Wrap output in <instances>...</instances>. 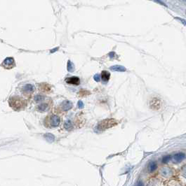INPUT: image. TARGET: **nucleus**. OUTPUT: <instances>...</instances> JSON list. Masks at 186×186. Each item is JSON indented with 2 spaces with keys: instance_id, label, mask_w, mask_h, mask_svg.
I'll return each mask as SVG.
<instances>
[{
  "instance_id": "f257e3e1",
  "label": "nucleus",
  "mask_w": 186,
  "mask_h": 186,
  "mask_svg": "<svg viewBox=\"0 0 186 186\" xmlns=\"http://www.w3.org/2000/svg\"><path fill=\"white\" fill-rule=\"evenodd\" d=\"M9 106L14 110H16V111L24 109L28 105L27 100L18 96H13L12 97H11L9 100Z\"/></svg>"
},
{
  "instance_id": "f03ea898",
  "label": "nucleus",
  "mask_w": 186,
  "mask_h": 186,
  "mask_svg": "<svg viewBox=\"0 0 186 186\" xmlns=\"http://www.w3.org/2000/svg\"><path fill=\"white\" fill-rule=\"evenodd\" d=\"M117 121H116V120L115 119H105L98 124L97 129L99 131H103L105 129H107L113 127V126L117 125Z\"/></svg>"
},
{
  "instance_id": "7ed1b4c3",
  "label": "nucleus",
  "mask_w": 186,
  "mask_h": 186,
  "mask_svg": "<svg viewBox=\"0 0 186 186\" xmlns=\"http://www.w3.org/2000/svg\"><path fill=\"white\" fill-rule=\"evenodd\" d=\"M60 124V118L55 115L48 116L45 120V125L48 127H56Z\"/></svg>"
},
{
  "instance_id": "20e7f679",
  "label": "nucleus",
  "mask_w": 186,
  "mask_h": 186,
  "mask_svg": "<svg viewBox=\"0 0 186 186\" xmlns=\"http://www.w3.org/2000/svg\"><path fill=\"white\" fill-rule=\"evenodd\" d=\"M1 67L6 69H11L15 66V62L13 57H7L1 63Z\"/></svg>"
},
{
  "instance_id": "39448f33",
  "label": "nucleus",
  "mask_w": 186,
  "mask_h": 186,
  "mask_svg": "<svg viewBox=\"0 0 186 186\" xmlns=\"http://www.w3.org/2000/svg\"><path fill=\"white\" fill-rule=\"evenodd\" d=\"M45 100H44L43 102L39 103V105L37 106V108L40 111H47L50 108V107H51V99H48L47 101H46L45 103H44V102L45 101Z\"/></svg>"
},
{
  "instance_id": "423d86ee",
  "label": "nucleus",
  "mask_w": 186,
  "mask_h": 186,
  "mask_svg": "<svg viewBox=\"0 0 186 186\" xmlns=\"http://www.w3.org/2000/svg\"><path fill=\"white\" fill-rule=\"evenodd\" d=\"M35 90V88L33 85L27 84L25 85L22 88V92L25 96H30Z\"/></svg>"
},
{
  "instance_id": "0eeeda50",
  "label": "nucleus",
  "mask_w": 186,
  "mask_h": 186,
  "mask_svg": "<svg viewBox=\"0 0 186 186\" xmlns=\"http://www.w3.org/2000/svg\"><path fill=\"white\" fill-rule=\"evenodd\" d=\"M185 154L183 153H178L176 155H174L173 158V161L174 163H179L185 159Z\"/></svg>"
},
{
  "instance_id": "6e6552de",
  "label": "nucleus",
  "mask_w": 186,
  "mask_h": 186,
  "mask_svg": "<svg viewBox=\"0 0 186 186\" xmlns=\"http://www.w3.org/2000/svg\"><path fill=\"white\" fill-rule=\"evenodd\" d=\"M65 82L68 84L71 85H75V86H78L80 83V79H79L78 77L76 76H72V77H70V78H67L65 79Z\"/></svg>"
},
{
  "instance_id": "1a4fd4ad",
  "label": "nucleus",
  "mask_w": 186,
  "mask_h": 186,
  "mask_svg": "<svg viewBox=\"0 0 186 186\" xmlns=\"http://www.w3.org/2000/svg\"><path fill=\"white\" fill-rule=\"evenodd\" d=\"M72 103L67 100L64 101L63 103L61 104V106H60V108H61V109L62 110V111H68V110L72 108Z\"/></svg>"
},
{
  "instance_id": "9d476101",
  "label": "nucleus",
  "mask_w": 186,
  "mask_h": 186,
  "mask_svg": "<svg viewBox=\"0 0 186 186\" xmlns=\"http://www.w3.org/2000/svg\"><path fill=\"white\" fill-rule=\"evenodd\" d=\"M150 108L152 109L157 110L160 107V101L157 98H154L150 101Z\"/></svg>"
},
{
  "instance_id": "9b49d317",
  "label": "nucleus",
  "mask_w": 186,
  "mask_h": 186,
  "mask_svg": "<svg viewBox=\"0 0 186 186\" xmlns=\"http://www.w3.org/2000/svg\"><path fill=\"white\" fill-rule=\"evenodd\" d=\"M110 69L113 71H119V72H124V71H126V70H127V69L121 65L112 66V67H110Z\"/></svg>"
},
{
  "instance_id": "f8f14e48",
  "label": "nucleus",
  "mask_w": 186,
  "mask_h": 186,
  "mask_svg": "<svg viewBox=\"0 0 186 186\" xmlns=\"http://www.w3.org/2000/svg\"><path fill=\"white\" fill-rule=\"evenodd\" d=\"M110 77V73L108 71H103L101 73V78L103 82H108Z\"/></svg>"
},
{
  "instance_id": "ddd939ff",
  "label": "nucleus",
  "mask_w": 186,
  "mask_h": 186,
  "mask_svg": "<svg viewBox=\"0 0 186 186\" xmlns=\"http://www.w3.org/2000/svg\"><path fill=\"white\" fill-rule=\"evenodd\" d=\"M157 164L156 162H150V163L148 164V171L150 172L155 171L157 169Z\"/></svg>"
},
{
  "instance_id": "4468645a",
  "label": "nucleus",
  "mask_w": 186,
  "mask_h": 186,
  "mask_svg": "<svg viewBox=\"0 0 186 186\" xmlns=\"http://www.w3.org/2000/svg\"><path fill=\"white\" fill-rule=\"evenodd\" d=\"M161 174H162V176L167 177V176H170L171 175V171L170 169L165 167L162 169V171H161Z\"/></svg>"
},
{
  "instance_id": "2eb2a0df",
  "label": "nucleus",
  "mask_w": 186,
  "mask_h": 186,
  "mask_svg": "<svg viewBox=\"0 0 186 186\" xmlns=\"http://www.w3.org/2000/svg\"><path fill=\"white\" fill-rule=\"evenodd\" d=\"M45 99H46V97L44 96L37 95L34 97V101L35 102V103L39 104V103H40V102H43V101L45 100Z\"/></svg>"
},
{
  "instance_id": "dca6fc26",
  "label": "nucleus",
  "mask_w": 186,
  "mask_h": 186,
  "mask_svg": "<svg viewBox=\"0 0 186 186\" xmlns=\"http://www.w3.org/2000/svg\"><path fill=\"white\" fill-rule=\"evenodd\" d=\"M75 69V67L73 65V64L70 61H68L67 62V71H70V72H72Z\"/></svg>"
},
{
  "instance_id": "f3484780",
  "label": "nucleus",
  "mask_w": 186,
  "mask_h": 186,
  "mask_svg": "<svg viewBox=\"0 0 186 186\" xmlns=\"http://www.w3.org/2000/svg\"><path fill=\"white\" fill-rule=\"evenodd\" d=\"M64 126H65V127L67 129H68V130H70L72 128V123L70 121H67L66 122H65V125H64Z\"/></svg>"
},
{
  "instance_id": "a211bd4d",
  "label": "nucleus",
  "mask_w": 186,
  "mask_h": 186,
  "mask_svg": "<svg viewBox=\"0 0 186 186\" xmlns=\"http://www.w3.org/2000/svg\"><path fill=\"white\" fill-rule=\"evenodd\" d=\"M45 137H46V140H47L48 141H49V142H52V141H53L54 140L53 136L52 134H46Z\"/></svg>"
},
{
  "instance_id": "6ab92c4d",
  "label": "nucleus",
  "mask_w": 186,
  "mask_h": 186,
  "mask_svg": "<svg viewBox=\"0 0 186 186\" xmlns=\"http://www.w3.org/2000/svg\"><path fill=\"white\" fill-rule=\"evenodd\" d=\"M171 159V156L169 155H166L164 157L163 160H162V162H163V163H167L168 161H170Z\"/></svg>"
},
{
  "instance_id": "aec40b11",
  "label": "nucleus",
  "mask_w": 186,
  "mask_h": 186,
  "mask_svg": "<svg viewBox=\"0 0 186 186\" xmlns=\"http://www.w3.org/2000/svg\"><path fill=\"white\" fill-rule=\"evenodd\" d=\"M94 80L96 81V82H99V81H100V74H98V73H97V74H96V75L94 76Z\"/></svg>"
},
{
  "instance_id": "412c9836",
  "label": "nucleus",
  "mask_w": 186,
  "mask_h": 186,
  "mask_svg": "<svg viewBox=\"0 0 186 186\" xmlns=\"http://www.w3.org/2000/svg\"><path fill=\"white\" fill-rule=\"evenodd\" d=\"M182 174H183L184 177L186 178V165L182 168Z\"/></svg>"
},
{
  "instance_id": "4be33fe9",
  "label": "nucleus",
  "mask_w": 186,
  "mask_h": 186,
  "mask_svg": "<svg viewBox=\"0 0 186 186\" xmlns=\"http://www.w3.org/2000/svg\"><path fill=\"white\" fill-rule=\"evenodd\" d=\"M78 107L79 108H84V104H83V102H82V101H79V102H78Z\"/></svg>"
},
{
  "instance_id": "5701e85b",
  "label": "nucleus",
  "mask_w": 186,
  "mask_h": 186,
  "mask_svg": "<svg viewBox=\"0 0 186 186\" xmlns=\"http://www.w3.org/2000/svg\"><path fill=\"white\" fill-rule=\"evenodd\" d=\"M183 1H184V2H185V3H186V0H183Z\"/></svg>"
}]
</instances>
